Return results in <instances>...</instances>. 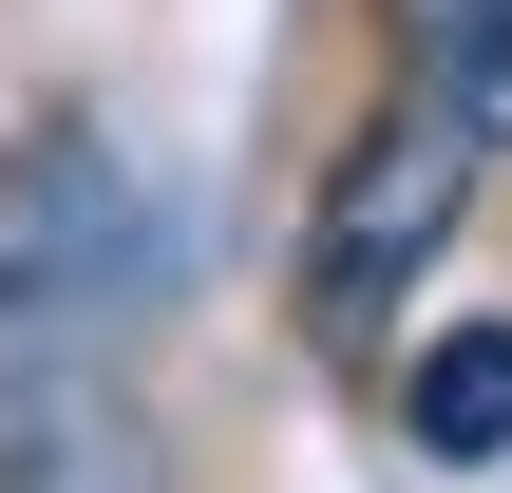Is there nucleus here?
Segmentation results:
<instances>
[{
    "mask_svg": "<svg viewBox=\"0 0 512 493\" xmlns=\"http://www.w3.org/2000/svg\"><path fill=\"white\" fill-rule=\"evenodd\" d=\"M380 38L475 152H512V0H380Z\"/></svg>",
    "mask_w": 512,
    "mask_h": 493,
    "instance_id": "nucleus-4",
    "label": "nucleus"
},
{
    "mask_svg": "<svg viewBox=\"0 0 512 493\" xmlns=\"http://www.w3.org/2000/svg\"><path fill=\"white\" fill-rule=\"evenodd\" d=\"M456 209H475V133H456L437 95H399L380 133H342V171H323V209H304V342L361 361V342L399 323V285L456 247Z\"/></svg>",
    "mask_w": 512,
    "mask_h": 493,
    "instance_id": "nucleus-1",
    "label": "nucleus"
},
{
    "mask_svg": "<svg viewBox=\"0 0 512 493\" xmlns=\"http://www.w3.org/2000/svg\"><path fill=\"white\" fill-rule=\"evenodd\" d=\"M399 437H418L437 475H494V456H512V323H437V342H418Z\"/></svg>",
    "mask_w": 512,
    "mask_h": 493,
    "instance_id": "nucleus-3",
    "label": "nucleus"
},
{
    "mask_svg": "<svg viewBox=\"0 0 512 493\" xmlns=\"http://www.w3.org/2000/svg\"><path fill=\"white\" fill-rule=\"evenodd\" d=\"M0 493H171V456H152L133 399L38 380V399H0Z\"/></svg>",
    "mask_w": 512,
    "mask_h": 493,
    "instance_id": "nucleus-2",
    "label": "nucleus"
}]
</instances>
